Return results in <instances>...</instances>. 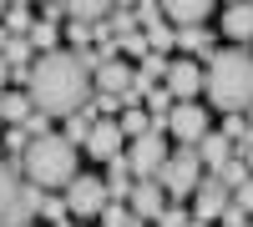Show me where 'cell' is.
I'll return each mask as SVG.
<instances>
[{
  "instance_id": "cell-37",
  "label": "cell",
  "mask_w": 253,
  "mask_h": 227,
  "mask_svg": "<svg viewBox=\"0 0 253 227\" xmlns=\"http://www.w3.org/2000/svg\"><path fill=\"white\" fill-rule=\"evenodd\" d=\"M233 202H238V207H243V212L253 217V177H243L238 187H233Z\"/></svg>"
},
{
  "instance_id": "cell-14",
  "label": "cell",
  "mask_w": 253,
  "mask_h": 227,
  "mask_svg": "<svg viewBox=\"0 0 253 227\" xmlns=\"http://www.w3.org/2000/svg\"><path fill=\"white\" fill-rule=\"evenodd\" d=\"M223 35L238 40V46L253 40V0H233V5L223 10Z\"/></svg>"
},
{
  "instance_id": "cell-19",
  "label": "cell",
  "mask_w": 253,
  "mask_h": 227,
  "mask_svg": "<svg viewBox=\"0 0 253 227\" xmlns=\"http://www.w3.org/2000/svg\"><path fill=\"white\" fill-rule=\"evenodd\" d=\"M61 10H66V20H91V26H101V20L117 10V0H61Z\"/></svg>"
},
{
  "instance_id": "cell-30",
  "label": "cell",
  "mask_w": 253,
  "mask_h": 227,
  "mask_svg": "<svg viewBox=\"0 0 253 227\" xmlns=\"http://www.w3.org/2000/svg\"><path fill=\"white\" fill-rule=\"evenodd\" d=\"M61 35L71 40V51H81V46H91V40H96V26H91V20H66V31H61Z\"/></svg>"
},
{
  "instance_id": "cell-39",
  "label": "cell",
  "mask_w": 253,
  "mask_h": 227,
  "mask_svg": "<svg viewBox=\"0 0 253 227\" xmlns=\"http://www.w3.org/2000/svg\"><path fill=\"white\" fill-rule=\"evenodd\" d=\"M218 222H223V227H248V212L238 207V202H228V212H223Z\"/></svg>"
},
{
  "instance_id": "cell-8",
  "label": "cell",
  "mask_w": 253,
  "mask_h": 227,
  "mask_svg": "<svg viewBox=\"0 0 253 227\" xmlns=\"http://www.w3.org/2000/svg\"><path fill=\"white\" fill-rule=\"evenodd\" d=\"M162 131H172L182 147H193V141L208 131V111H203V101H172V111H167Z\"/></svg>"
},
{
  "instance_id": "cell-45",
  "label": "cell",
  "mask_w": 253,
  "mask_h": 227,
  "mask_svg": "<svg viewBox=\"0 0 253 227\" xmlns=\"http://www.w3.org/2000/svg\"><path fill=\"white\" fill-rule=\"evenodd\" d=\"M0 127H5V121H0Z\"/></svg>"
},
{
  "instance_id": "cell-21",
  "label": "cell",
  "mask_w": 253,
  "mask_h": 227,
  "mask_svg": "<svg viewBox=\"0 0 253 227\" xmlns=\"http://www.w3.org/2000/svg\"><path fill=\"white\" fill-rule=\"evenodd\" d=\"M26 40H31V46H36L41 56H46V51H61V46H56V40H61V26H56V20H46V15H41L36 26L26 31Z\"/></svg>"
},
{
  "instance_id": "cell-10",
  "label": "cell",
  "mask_w": 253,
  "mask_h": 227,
  "mask_svg": "<svg viewBox=\"0 0 253 227\" xmlns=\"http://www.w3.org/2000/svg\"><path fill=\"white\" fill-rule=\"evenodd\" d=\"M162 86L172 91V101H198L203 96V66L193 56H177V61H167V76H162Z\"/></svg>"
},
{
  "instance_id": "cell-13",
  "label": "cell",
  "mask_w": 253,
  "mask_h": 227,
  "mask_svg": "<svg viewBox=\"0 0 253 227\" xmlns=\"http://www.w3.org/2000/svg\"><path fill=\"white\" fill-rule=\"evenodd\" d=\"M132 76H137V66H132V61L112 56V61H101V66L91 71V91H112V96H122L126 86H132Z\"/></svg>"
},
{
  "instance_id": "cell-4",
  "label": "cell",
  "mask_w": 253,
  "mask_h": 227,
  "mask_svg": "<svg viewBox=\"0 0 253 227\" xmlns=\"http://www.w3.org/2000/svg\"><path fill=\"white\" fill-rule=\"evenodd\" d=\"M36 202H41V187H31L15 162L0 157V227H31Z\"/></svg>"
},
{
  "instance_id": "cell-40",
  "label": "cell",
  "mask_w": 253,
  "mask_h": 227,
  "mask_svg": "<svg viewBox=\"0 0 253 227\" xmlns=\"http://www.w3.org/2000/svg\"><path fill=\"white\" fill-rule=\"evenodd\" d=\"M5 76H10V66H5V56H0V91H5Z\"/></svg>"
},
{
  "instance_id": "cell-25",
  "label": "cell",
  "mask_w": 253,
  "mask_h": 227,
  "mask_svg": "<svg viewBox=\"0 0 253 227\" xmlns=\"http://www.w3.org/2000/svg\"><path fill=\"white\" fill-rule=\"evenodd\" d=\"M101 227H147V217H137L126 202H107L101 207Z\"/></svg>"
},
{
  "instance_id": "cell-29",
  "label": "cell",
  "mask_w": 253,
  "mask_h": 227,
  "mask_svg": "<svg viewBox=\"0 0 253 227\" xmlns=\"http://www.w3.org/2000/svg\"><path fill=\"white\" fill-rule=\"evenodd\" d=\"M10 35H26L31 26H36V15H31V5H5V20H0Z\"/></svg>"
},
{
  "instance_id": "cell-43",
  "label": "cell",
  "mask_w": 253,
  "mask_h": 227,
  "mask_svg": "<svg viewBox=\"0 0 253 227\" xmlns=\"http://www.w3.org/2000/svg\"><path fill=\"white\" fill-rule=\"evenodd\" d=\"M10 5H31V0H10Z\"/></svg>"
},
{
  "instance_id": "cell-15",
  "label": "cell",
  "mask_w": 253,
  "mask_h": 227,
  "mask_svg": "<svg viewBox=\"0 0 253 227\" xmlns=\"http://www.w3.org/2000/svg\"><path fill=\"white\" fill-rule=\"evenodd\" d=\"M208 10H213V0H162V15L172 26H203Z\"/></svg>"
},
{
  "instance_id": "cell-17",
  "label": "cell",
  "mask_w": 253,
  "mask_h": 227,
  "mask_svg": "<svg viewBox=\"0 0 253 227\" xmlns=\"http://www.w3.org/2000/svg\"><path fill=\"white\" fill-rule=\"evenodd\" d=\"M101 182H107V202H126V192H132V182H137L132 167H126V152L107 162V177H101Z\"/></svg>"
},
{
  "instance_id": "cell-36",
  "label": "cell",
  "mask_w": 253,
  "mask_h": 227,
  "mask_svg": "<svg viewBox=\"0 0 253 227\" xmlns=\"http://www.w3.org/2000/svg\"><path fill=\"white\" fill-rule=\"evenodd\" d=\"M152 222H157V227H187V222H193V212H182L177 202H167V207H162Z\"/></svg>"
},
{
  "instance_id": "cell-3",
  "label": "cell",
  "mask_w": 253,
  "mask_h": 227,
  "mask_svg": "<svg viewBox=\"0 0 253 227\" xmlns=\"http://www.w3.org/2000/svg\"><path fill=\"white\" fill-rule=\"evenodd\" d=\"M15 167H20V177H26L31 187L56 192V187H66V182L76 177V147L61 131H46V136H36L26 147V157H20Z\"/></svg>"
},
{
  "instance_id": "cell-31",
  "label": "cell",
  "mask_w": 253,
  "mask_h": 227,
  "mask_svg": "<svg viewBox=\"0 0 253 227\" xmlns=\"http://www.w3.org/2000/svg\"><path fill=\"white\" fill-rule=\"evenodd\" d=\"M137 71H142V76H147V81H152V86H157V81L167 76V56H162V51H147V56L137 61Z\"/></svg>"
},
{
  "instance_id": "cell-16",
  "label": "cell",
  "mask_w": 253,
  "mask_h": 227,
  "mask_svg": "<svg viewBox=\"0 0 253 227\" xmlns=\"http://www.w3.org/2000/svg\"><path fill=\"white\" fill-rule=\"evenodd\" d=\"M193 152L203 157V167H208V172H213V167H223V162H228V157H233V141H228L223 131H203V136L193 141Z\"/></svg>"
},
{
  "instance_id": "cell-44",
  "label": "cell",
  "mask_w": 253,
  "mask_h": 227,
  "mask_svg": "<svg viewBox=\"0 0 253 227\" xmlns=\"http://www.w3.org/2000/svg\"><path fill=\"white\" fill-rule=\"evenodd\" d=\"M228 5H233V0H228Z\"/></svg>"
},
{
  "instance_id": "cell-18",
  "label": "cell",
  "mask_w": 253,
  "mask_h": 227,
  "mask_svg": "<svg viewBox=\"0 0 253 227\" xmlns=\"http://www.w3.org/2000/svg\"><path fill=\"white\" fill-rule=\"evenodd\" d=\"M31 111H36V101L26 91H0V121H5V127H26Z\"/></svg>"
},
{
  "instance_id": "cell-24",
  "label": "cell",
  "mask_w": 253,
  "mask_h": 227,
  "mask_svg": "<svg viewBox=\"0 0 253 227\" xmlns=\"http://www.w3.org/2000/svg\"><path fill=\"white\" fill-rule=\"evenodd\" d=\"M91 121H96V111H91V101H86L81 111H71V116H66V131H61V136H66L71 147H81V141H86V131H91Z\"/></svg>"
},
{
  "instance_id": "cell-7",
  "label": "cell",
  "mask_w": 253,
  "mask_h": 227,
  "mask_svg": "<svg viewBox=\"0 0 253 227\" xmlns=\"http://www.w3.org/2000/svg\"><path fill=\"white\" fill-rule=\"evenodd\" d=\"M162 162H167V131L162 127H152V131L126 141V167H132V177H157Z\"/></svg>"
},
{
  "instance_id": "cell-2",
  "label": "cell",
  "mask_w": 253,
  "mask_h": 227,
  "mask_svg": "<svg viewBox=\"0 0 253 227\" xmlns=\"http://www.w3.org/2000/svg\"><path fill=\"white\" fill-rule=\"evenodd\" d=\"M203 91L223 116L228 111H253V51L248 46L213 51V61L203 71Z\"/></svg>"
},
{
  "instance_id": "cell-11",
  "label": "cell",
  "mask_w": 253,
  "mask_h": 227,
  "mask_svg": "<svg viewBox=\"0 0 253 227\" xmlns=\"http://www.w3.org/2000/svg\"><path fill=\"white\" fill-rule=\"evenodd\" d=\"M81 147H86V157H101V162L122 157V152H126V136H122V127H117V116H96Z\"/></svg>"
},
{
  "instance_id": "cell-23",
  "label": "cell",
  "mask_w": 253,
  "mask_h": 227,
  "mask_svg": "<svg viewBox=\"0 0 253 227\" xmlns=\"http://www.w3.org/2000/svg\"><path fill=\"white\" fill-rule=\"evenodd\" d=\"M117 127H122L126 141H132V136H142V131H152V116H147V106H122Z\"/></svg>"
},
{
  "instance_id": "cell-27",
  "label": "cell",
  "mask_w": 253,
  "mask_h": 227,
  "mask_svg": "<svg viewBox=\"0 0 253 227\" xmlns=\"http://www.w3.org/2000/svg\"><path fill=\"white\" fill-rule=\"evenodd\" d=\"M36 217H46L51 227H66V197H46V192H41V202H36Z\"/></svg>"
},
{
  "instance_id": "cell-46",
  "label": "cell",
  "mask_w": 253,
  "mask_h": 227,
  "mask_svg": "<svg viewBox=\"0 0 253 227\" xmlns=\"http://www.w3.org/2000/svg\"><path fill=\"white\" fill-rule=\"evenodd\" d=\"M248 227H253V222H248Z\"/></svg>"
},
{
  "instance_id": "cell-38",
  "label": "cell",
  "mask_w": 253,
  "mask_h": 227,
  "mask_svg": "<svg viewBox=\"0 0 253 227\" xmlns=\"http://www.w3.org/2000/svg\"><path fill=\"white\" fill-rule=\"evenodd\" d=\"M26 131H31V141H36V136H46V131H51V116H46V111H31Z\"/></svg>"
},
{
  "instance_id": "cell-32",
  "label": "cell",
  "mask_w": 253,
  "mask_h": 227,
  "mask_svg": "<svg viewBox=\"0 0 253 227\" xmlns=\"http://www.w3.org/2000/svg\"><path fill=\"white\" fill-rule=\"evenodd\" d=\"M26 147H31V131H26V127H5V157L20 162V157H26Z\"/></svg>"
},
{
  "instance_id": "cell-22",
  "label": "cell",
  "mask_w": 253,
  "mask_h": 227,
  "mask_svg": "<svg viewBox=\"0 0 253 227\" xmlns=\"http://www.w3.org/2000/svg\"><path fill=\"white\" fill-rule=\"evenodd\" d=\"M142 106H147V116H152V127H162V121H167V111H172V91H167L162 81H157V86L142 96Z\"/></svg>"
},
{
  "instance_id": "cell-35",
  "label": "cell",
  "mask_w": 253,
  "mask_h": 227,
  "mask_svg": "<svg viewBox=\"0 0 253 227\" xmlns=\"http://www.w3.org/2000/svg\"><path fill=\"white\" fill-rule=\"evenodd\" d=\"M91 111H96V116H122V96H112V91H91Z\"/></svg>"
},
{
  "instance_id": "cell-33",
  "label": "cell",
  "mask_w": 253,
  "mask_h": 227,
  "mask_svg": "<svg viewBox=\"0 0 253 227\" xmlns=\"http://www.w3.org/2000/svg\"><path fill=\"white\" fill-rule=\"evenodd\" d=\"M132 15H137V26H157V20H167L162 15V0H137Z\"/></svg>"
},
{
  "instance_id": "cell-12",
  "label": "cell",
  "mask_w": 253,
  "mask_h": 227,
  "mask_svg": "<svg viewBox=\"0 0 253 227\" xmlns=\"http://www.w3.org/2000/svg\"><path fill=\"white\" fill-rule=\"evenodd\" d=\"M126 207H132L137 217L152 222V217L167 207V187H162L157 177H137V182H132V192H126Z\"/></svg>"
},
{
  "instance_id": "cell-5",
  "label": "cell",
  "mask_w": 253,
  "mask_h": 227,
  "mask_svg": "<svg viewBox=\"0 0 253 227\" xmlns=\"http://www.w3.org/2000/svg\"><path fill=\"white\" fill-rule=\"evenodd\" d=\"M198 177H203V157H198L193 147H177V152H167L162 172H157V182L167 187V202H182V197H193Z\"/></svg>"
},
{
  "instance_id": "cell-42",
  "label": "cell",
  "mask_w": 253,
  "mask_h": 227,
  "mask_svg": "<svg viewBox=\"0 0 253 227\" xmlns=\"http://www.w3.org/2000/svg\"><path fill=\"white\" fill-rule=\"evenodd\" d=\"M187 227H208V222H198V217H193V222H187Z\"/></svg>"
},
{
  "instance_id": "cell-9",
  "label": "cell",
  "mask_w": 253,
  "mask_h": 227,
  "mask_svg": "<svg viewBox=\"0 0 253 227\" xmlns=\"http://www.w3.org/2000/svg\"><path fill=\"white\" fill-rule=\"evenodd\" d=\"M228 202H233V192H228L213 172H203L198 187H193V217H198V222H218V217L228 212Z\"/></svg>"
},
{
  "instance_id": "cell-26",
  "label": "cell",
  "mask_w": 253,
  "mask_h": 227,
  "mask_svg": "<svg viewBox=\"0 0 253 227\" xmlns=\"http://www.w3.org/2000/svg\"><path fill=\"white\" fill-rule=\"evenodd\" d=\"M142 35H147V51H172L177 46V31H172V20H157V26H142Z\"/></svg>"
},
{
  "instance_id": "cell-41",
  "label": "cell",
  "mask_w": 253,
  "mask_h": 227,
  "mask_svg": "<svg viewBox=\"0 0 253 227\" xmlns=\"http://www.w3.org/2000/svg\"><path fill=\"white\" fill-rule=\"evenodd\" d=\"M243 162H248V177H253V147H248V152H243Z\"/></svg>"
},
{
  "instance_id": "cell-20",
  "label": "cell",
  "mask_w": 253,
  "mask_h": 227,
  "mask_svg": "<svg viewBox=\"0 0 253 227\" xmlns=\"http://www.w3.org/2000/svg\"><path fill=\"white\" fill-rule=\"evenodd\" d=\"M177 46L187 56H203V61H213V35H208V26H177Z\"/></svg>"
},
{
  "instance_id": "cell-28",
  "label": "cell",
  "mask_w": 253,
  "mask_h": 227,
  "mask_svg": "<svg viewBox=\"0 0 253 227\" xmlns=\"http://www.w3.org/2000/svg\"><path fill=\"white\" fill-rule=\"evenodd\" d=\"M213 177L223 182V187H228V192H233V187H238V182L248 177V162H243V157H228V162H223V167H213Z\"/></svg>"
},
{
  "instance_id": "cell-6",
  "label": "cell",
  "mask_w": 253,
  "mask_h": 227,
  "mask_svg": "<svg viewBox=\"0 0 253 227\" xmlns=\"http://www.w3.org/2000/svg\"><path fill=\"white\" fill-rule=\"evenodd\" d=\"M61 192H66V212H71L76 222H96L101 207H107V182H101V177H81V172H76Z\"/></svg>"
},
{
  "instance_id": "cell-34",
  "label": "cell",
  "mask_w": 253,
  "mask_h": 227,
  "mask_svg": "<svg viewBox=\"0 0 253 227\" xmlns=\"http://www.w3.org/2000/svg\"><path fill=\"white\" fill-rule=\"evenodd\" d=\"M117 51H122L126 61H142V56H147V35H142V31H132V35H122V40H117Z\"/></svg>"
},
{
  "instance_id": "cell-1",
  "label": "cell",
  "mask_w": 253,
  "mask_h": 227,
  "mask_svg": "<svg viewBox=\"0 0 253 227\" xmlns=\"http://www.w3.org/2000/svg\"><path fill=\"white\" fill-rule=\"evenodd\" d=\"M26 96L46 116H71L91 101V71L76 61V51H46V56L31 61Z\"/></svg>"
}]
</instances>
